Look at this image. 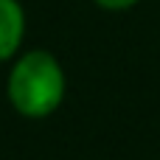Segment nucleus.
I'll list each match as a JSON object with an SVG mask.
<instances>
[{"mask_svg": "<svg viewBox=\"0 0 160 160\" xmlns=\"http://www.w3.org/2000/svg\"><path fill=\"white\" fill-rule=\"evenodd\" d=\"M25 37V11L20 0H0V62L17 56Z\"/></svg>", "mask_w": 160, "mask_h": 160, "instance_id": "2", "label": "nucleus"}, {"mask_svg": "<svg viewBox=\"0 0 160 160\" xmlns=\"http://www.w3.org/2000/svg\"><path fill=\"white\" fill-rule=\"evenodd\" d=\"M101 8H107V11H127V8H132V6H138L141 0H96Z\"/></svg>", "mask_w": 160, "mask_h": 160, "instance_id": "3", "label": "nucleus"}, {"mask_svg": "<svg viewBox=\"0 0 160 160\" xmlns=\"http://www.w3.org/2000/svg\"><path fill=\"white\" fill-rule=\"evenodd\" d=\"M68 79L62 62L51 51H28L14 59L6 93L11 107L25 118H48L65 101Z\"/></svg>", "mask_w": 160, "mask_h": 160, "instance_id": "1", "label": "nucleus"}]
</instances>
